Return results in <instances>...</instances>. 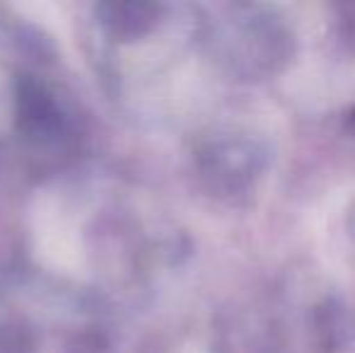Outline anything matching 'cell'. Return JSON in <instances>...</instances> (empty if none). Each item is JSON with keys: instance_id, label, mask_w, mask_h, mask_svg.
Instances as JSON below:
<instances>
[{"instance_id": "cell-1", "label": "cell", "mask_w": 355, "mask_h": 353, "mask_svg": "<svg viewBox=\"0 0 355 353\" xmlns=\"http://www.w3.org/2000/svg\"><path fill=\"white\" fill-rule=\"evenodd\" d=\"M351 123H353V126H355V112H353V117H351Z\"/></svg>"}]
</instances>
